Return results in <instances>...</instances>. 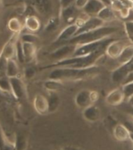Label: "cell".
Returning <instances> with one entry per match:
<instances>
[{
	"label": "cell",
	"mask_w": 133,
	"mask_h": 150,
	"mask_svg": "<svg viewBox=\"0 0 133 150\" xmlns=\"http://www.w3.org/2000/svg\"><path fill=\"white\" fill-rule=\"evenodd\" d=\"M91 91L92 90L89 89H82L78 91L75 97V105L82 110L89 107V105H94L93 101L92 99Z\"/></svg>",
	"instance_id": "obj_10"
},
{
	"label": "cell",
	"mask_w": 133,
	"mask_h": 150,
	"mask_svg": "<svg viewBox=\"0 0 133 150\" xmlns=\"http://www.w3.org/2000/svg\"><path fill=\"white\" fill-rule=\"evenodd\" d=\"M122 5L126 8L133 9V0H120Z\"/></svg>",
	"instance_id": "obj_38"
},
{
	"label": "cell",
	"mask_w": 133,
	"mask_h": 150,
	"mask_svg": "<svg viewBox=\"0 0 133 150\" xmlns=\"http://www.w3.org/2000/svg\"><path fill=\"white\" fill-rule=\"evenodd\" d=\"M19 63H25V59H24V56H23V46H22V42L19 39L16 45V56H15Z\"/></svg>",
	"instance_id": "obj_32"
},
{
	"label": "cell",
	"mask_w": 133,
	"mask_h": 150,
	"mask_svg": "<svg viewBox=\"0 0 133 150\" xmlns=\"http://www.w3.org/2000/svg\"><path fill=\"white\" fill-rule=\"evenodd\" d=\"M89 0H75V6L78 9H83Z\"/></svg>",
	"instance_id": "obj_37"
},
{
	"label": "cell",
	"mask_w": 133,
	"mask_h": 150,
	"mask_svg": "<svg viewBox=\"0 0 133 150\" xmlns=\"http://www.w3.org/2000/svg\"><path fill=\"white\" fill-rule=\"evenodd\" d=\"M38 39V37L37 35H35V34L32 32H28L23 33V34H21L20 35V40L22 42H28V43H34L35 44V42Z\"/></svg>",
	"instance_id": "obj_31"
},
{
	"label": "cell",
	"mask_w": 133,
	"mask_h": 150,
	"mask_svg": "<svg viewBox=\"0 0 133 150\" xmlns=\"http://www.w3.org/2000/svg\"><path fill=\"white\" fill-rule=\"evenodd\" d=\"M10 81L9 77L4 74H0V94H7L10 92Z\"/></svg>",
	"instance_id": "obj_29"
},
{
	"label": "cell",
	"mask_w": 133,
	"mask_h": 150,
	"mask_svg": "<svg viewBox=\"0 0 133 150\" xmlns=\"http://www.w3.org/2000/svg\"><path fill=\"white\" fill-rule=\"evenodd\" d=\"M116 12L111 8V6H106L101 9V11L97 15L99 18H100L102 21H103L105 23L107 22H111L116 20Z\"/></svg>",
	"instance_id": "obj_23"
},
{
	"label": "cell",
	"mask_w": 133,
	"mask_h": 150,
	"mask_svg": "<svg viewBox=\"0 0 133 150\" xmlns=\"http://www.w3.org/2000/svg\"><path fill=\"white\" fill-rule=\"evenodd\" d=\"M122 91L124 92L125 99H128L132 96H133V82H129L126 84H122Z\"/></svg>",
	"instance_id": "obj_34"
},
{
	"label": "cell",
	"mask_w": 133,
	"mask_h": 150,
	"mask_svg": "<svg viewBox=\"0 0 133 150\" xmlns=\"http://www.w3.org/2000/svg\"><path fill=\"white\" fill-rule=\"evenodd\" d=\"M75 0H60V9H65L67 7L70 6L75 4Z\"/></svg>",
	"instance_id": "obj_36"
},
{
	"label": "cell",
	"mask_w": 133,
	"mask_h": 150,
	"mask_svg": "<svg viewBox=\"0 0 133 150\" xmlns=\"http://www.w3.org/2000/svg\"><path fill=\"white\" fill-rule=\"evenodd\" d=\"M5 74L8 77H18L21 74L20 73V67L17 62L14 59H8L6 63L5 68Z\"/></svg>",
	"instance_id": "obj_21"
},
{
	"label": "cell",
	"mask_w": 133,
	"mask_h": 150,
	"mask_svg": "<svg viewBox=\"0 0 133 150\" xmlns=\"http://www.w3.org/2000/svg\"><path fill=\"white\" fill-rule=\"evenodd\" d=\"M117 30H118V28H117V27L104 25L103 27H100V28H96L95 30L76 35L75 37H73L72 38H70L66 43L77 45L85 44V43L95 42V41H98V40L103 39L106 38L113 36V35L117 33ZM66 43H64V44H66Z\"/></svg>",
	"instance_id": "obj_3"
},
{
	"label": "cell",
	"mask_w": 133,
	"mask_h": 150,
	"mask_svg": "<svg viewBox=\"0 0 133 150\" xmlns=\"http://www.w3.org/2000/svg\"><path fill=\"white\" fill-rule=\"evenodd\" d=\"M128 102H129V104L131 105V107H133V96H132L130 98H129L128 99Z\"/></svg>",
	"instance_id": "obj_41"
},
{
	"label": "cell",
	"mask_w": 133,
	"mask_h": 150,
	"mask_svg": "<svg viewBox=\"0 0 133 150\" xmlns=\"http://www.w3.org/2000/svg\"><path fill=\"white\" fill-rule=\"evenodd\" d=\"M59 24H60V19L56 17V16L50 17L49 19V21H47L46 26H45V31L52 32V31H53V30H56L58 28Z\"/></svg>",
	"instance_id": "obj_30"
},
{
	"label": "cell",
	"mask_w": 133,
	"mask_h": 150,
	"mask_svg": "<svg viewBox=\"0 0 133 150\" xmlns=\"http://www.w3.org/2000/svg\"><path fill=\"white\" fill-rule=\"evenodd\" d=\"M105 54V49H101L99 51L82 56H70L68 58L61 60L56 61L52 64L41 67V70L53 69L56 67H72V68H86L96 65V62L101 59Z\"/></svg>",
	"instance_id": "obj_1"
},
{
	"label": "cell",
	"mask_w": 133,
	"mask_h": 150,
	"mask_svg": "<svg viewBox=\"0 0 133 150\" xmlns=\"http://www.w3.org/2000/svg\"><path fill=\"white\" fill-rule=\"evenodd\" d=\"M79 27L75 23L68 24L64 29L61 30L60 33L56 37V38L54 41L55 44H63L69 41L70 38L75 37Z\"/></svg>",
	"instance_id": "obj_11"
},
{
	"label": "cell",
	"mask_w": 133,
	"mask_h": 150,
	"mask_svg": "<svg viewBox=\"0 0 133 150\" xmlns=\"http://www.w3.org/2000/svg\"><path fill=\"white\" fill-rule=\"evenodd\" d=\"M133 57V44H129L127 45L122 51V54L117 59V62L120 65H122L123 63H125L129 62L130 59Z\"/></svg>",
	"instance_id": "obj_25"
},
{
	"label": "cell",
	"mask_w": 133,
	"mask_h": 150,
	"mask_svg": "<svg viewBox=\"0 0 133 150\" xmlns=\"http://www.w3.org/2000/svg\"><path fill=\"white\" fill-rule=\"evenodd\" d=\"M127 45H126V42L124 40H114L106 48V56L110 59H117Z\"/></svg>",
	"instance_id": "obj_8"
},
{
	"label": "cell",
	"mask_w": 133,
	"mask_h": 150,
	"mask_svg": "<svg viewBox=\"0 0 133 150\" xmlns=\"http://www.w3.org/2000/svg\"><path fill=\"white\" fill-rule=\"evenodd\" d=\"M132 82H133V81H132Z\"/></svg>",
	"instance_id": "obj_45"
},
{
	"label": "cell",
	"mask_w": 133,
	"mask_h": 150,
	"mask_svg": "<svg viewBox=\"0 0 133 150\" xmlns=\"http://www.w3.org/2000/svg\"><path fill=\"white\" fill-rule=\"evenodd\" d=\"M7 28L12 33H21L23 29V24L18 18L13 17L8 21Z\"/></svg>",
	"instance_id": "obj_27"
},
{
	"label": "cell",
	"mask_w": 133,
	"mask_h": 150,
	"mask_svg": "<svg viewBox=\"0 0 133 150\" xmlns=\"http://www.w3.org/2000/svg\"><path fill=\"white\" fill-rule=\"evenodd\" d=\"M129 114L131 115V117L133 118V107H132L131 110H129Z\"/></svg>",
	"instance_id": "obj_43"
},
{
	"label": "cell",
	"mask_w": 133,
	"mask_h": 150,
	"mask_svg": "<svg viewBox=\"0 0 133 150\" xmlns=\"http://www.w3.org/2000/svg\"><path fill=\"white\" fill-rule=\"evenodd\" d=\"M77 46L78 45L76 44L66 43L63 45H61L56 49H55L54 51L50 53V56L54 59H56V61L68 58L72 56Z\"/></svg>",
	"instance_id": "obj_9"
},
{
	"label": "cell",
	"mask_w": 133,
	"mask_h": 150,
	"mask_svg": "<svg viewBox=\"0 0 133 150\" xmlns=\"http://www.w3.org/2000/svg\"><path fill=\"white\" fill-rule=\"evenodd\" d=\"M105 100L108 105H112V106L121 105L125 100V97H124V92L122 91V88H117L110 91L106 96Z\"/></svg>",
	"instance_id": "obj_15"
},
{
	"label": "cell",
	"mask_w": 133,
	"mask_h": 150,
	"mask_svg": "<svg viewBox=\"0 0 133 150\" xmlns=\"http://www.w3.org/2000/svg\"><path fill=\"white\" fill-rule=\"evenodd\" d=\"M98 67L92 66L86 68L56 67L53 68L49 74V79L59 80H80L88 78L98 73Z\"/></svg>",
	"instance_id": "obj_2"
},
{
	"label": "cell",
	"mask_w": 133,
	"mask_h": 150,
	"mask_svg": "<svg viewBox=\"0 0 133 150\" xmlns=\"http://www.w3.org/2000/svg\"><path fill=\"white\" fill-rule=\"evenodd\" d=\"M48 103H49V113H53L58 110L60 105V98L57 91H49Z\"/></svg>",
	"instance_id": "obj_22"
},
{
	"label": "cell",
	"mask_w": 133,
	"mask_h": 150,
	"mask_svg": "<svg viewBox=\"0 0 133 150\" xmlns=\"http://www.w3.org/2000/svg\"><path fill=\"white\" fill-rule=\"evenodd\" d=\"M115 40L112 36L103 39L95 41V42H89L85 44L78 45L77 48L75 49V52L71 56H86L89 54L93 53L96 52L101 50V49H106L107 45L110 42ZM77 45V44H76Z\"/></svg>",
	"instance_id": "obj_4"
},
{
	"label": "cell",
	"mask_w": 133,
	"mask_h": 150,
	"mask_svg": "<svg viewBox=\"0 0 133 150\" xmlns=\"http://www.w3.org/2000/svg\"><path fill=\"white\" fill-rule=\"evenodd\" d=\"M2 0H0V9L2 8Z\"/></svg>",
	"instance_id": "obj_44"
},
{
	"label": "cell",
	"mask_w": 133,
	"mask_h": 150,
	"mask_svg": "<svg viewBox=\"0 0 133 150\" xmlns=\"http://www.w3.org/2000/svg\"><path fill=\"white\" fill-rule=\"evenodd\" d=\"M33 106L37 113L46 115L49 113V103L48 98L42 94H36L33 99Z\"/></svg>",
	"instance_id": "obj_14"
},
{
	"label": "cell",
	"mask_w": 133,
	"mask_h": 150,
	"mask_svg": "<svg viewBox=\"0 0 133 150\" xmlns=\"http://www.w3.org/2000/svg\"><path fill=\"white\" fill-rule=\"evenodd\" d=\"M106 6L100 0H89L83 9L84 13L90 16H97L103 7Z\"/></svg>",
	"instance_id": "obj_17"
},
{
	"label": "cell",
	"mask_w": 133,
	"mask_h": 150,
	"mask_svg": "<svg viewBox=\"0 0 133 150\" xmlns=\"http://www.w3.org/2000/svg\"><path fill=\"white\" fill-rule=\"evenodd\" d=\"M124 21H133V9H130L129 15L126 17V19L124 20Z\"/></svg>",
	"instance_id": "obj_39"
},
{
	"label": "cell",
	"mask_w": 133,
	"mask_h": 150,
	"mask_svg": "<svg viewBox=\"0 0 133 150\" xmlns=\"http://www.w3.org/2000/svg\"><path fill=\"white\" fill-rule=\"evenodd\" d=\"M14 144L15 150H26L28 146V141L23 134H17L14 139Z\"/></svg>",
	"instance_id": "obj_28"
},
{
	"label": "cell",
	"mask_w": 133,
	"mask_h": 150,
	"mask_svg": "<svg viewBox=\"0 0 133 150\" xmlns=\"http://www.w3.org/2000/svg\"><path fill=\"white\" fill-rule=\"evenodd\" d=\"M77 9H78L76 8L75 4L70 6L67 7L65 9H61L60 18L69 24L73 23L72 21H75V16Z\"/></svg>",
	"instance_id": "obj_24"
},
{
	"label": "cell",
	"mask_w": 133,
	"mask_h": 150,
	"mask_svg": "<svg viewBox=\"0 0 133 150\" xmlns=\"http://www.w3.org/2000/svg\"><path fill=\"white\" fill-rule=\"evenodd\" d=\"M104 25H105V22L102 21L100 18H99L97 16H90L88 19V21L82 27H80L78 28L75 36L80 35V34L88 32V31H90V30H95L96 28H100V27H103Z\"/></svg>",
	"instance_id": "obj_13"
},
{
	"label": "cell",
	"mask_w": 133,
	"mask_h": 150,
	"mask_svg": "<svg viewBox=\"0 0 133 150\" xmlns=\"http://www.w3.org/2000/svg\"><path fill=\"white\" fill-rule=\"evenodd\" d=\"M20 35L21 33H13L0 52V59L5 61L14 59L16 56V45L20 39Z\"/></svg>",
	"instance_id": "obj_6"
},
{
	"label": "cell",
	"mask_w": 133,
	"mask_h": 150,
	"mask_svg": "<svg viewBox=\"0 0 133 150\" xmlns=\"http://www.w3.org/2000/svg\"><path fill=\"white\" fill-rule=\"evenodd\" d=\"M129 139L133 143V131H129Z\"/></svg>",
	"instance_id": "obj_42"
},
{
	"label": "cell",
	"mask_w": 133,
	"mask_h": 150,
	"mask_svg": "<svg viewBox=\"0 0 133 150\" xmlns=\"http://www.w3.org/2000/svg\"><path fill=\"white\" fill-rule=\"evenodd\" d=\"M82 116L85 120L91 123L98 121L101 117V110L95 105H89L82 111Z\"/></svg>",
	"instance_id": "obj_16"
},
{
	"label": "cell",
	"mask_w": 133,
	"mask_h": 150,
	"mask_svg": "<svg viewBox=\"0 0 133 150\" xmlns=\"http://www.w3.org/2000/svg\"><path fill=\"white\" fill-rule=\"evenodd\" d=\"M23 46V56L26 63H31L36 57L37 54V48L34 43H28V42H22Z\"/></svg>",
	"instance_id": "obj_19"
},
{
	"label": "cell",
	"mask_w": 133,
	"mask_h": 150,
	"mask_svg": "<svg viewBox=\"0 0 133 150\" xmlns=\"http://www.w3.org/2000/svg\"><path fill=\"white\" fill-rule=\"evenodd\" d=\"M124 28L127 37L133 44V21H124Z\"/></svg>",
	"instance_id": "obj_33"
},
{
	"label": "cell",
	"mask_w": 133,
	"mask_h": 150,
	"mask_svg": "<svg viewBox=\"0 0 133 150\" xmlns=\"http://www.w3.org/2000/svg\"><path fill=\"white\" fill-rule=\"evenodd\" d=\"M36 74V70L32 67H27L23 70V77L27 80L32 79Z\"/></svg>",
	"instance_id": "obj_35"
},
{
	"label": "cell",
	"mask_w": 133,
	"mask_h": 150,
	"mask_svg": "<svg viewBox=\"0 0 133 150\" xmlns=\"http://www.w3.org/2000/svg\"><path fill=\"white\" fill-rule=\"evenodd\" d=\"M43 86L48 91H57L63 86V84L62 81L48 79L46 81H44Z\"/></svg>",
	"instance_id": "obj_26"
},
{
	"label": "cell",
	"mask_w": 133,
	"mask_h": 150,
	"mask_svg": "<svg viewBox=\"0 0 133 150\" xmlns=\"http://www.w3.org/2000/svg\"><path fill=\"white\" fill-rule=\"evenodd\" d=\"M133 72V57L125 63L119 65L112 71L111 81L115 84H123L128 75Z\"/></svg>",
	"instance_id": "obj_5"
},
{
	"label": "cell",
	"mask_w": 133,
	"mask_h": 150,
	"mask_svg": "<svg viewBox=\"0 0 133 150\" xmlns=\"http://www.w3.org/2000/svg\"><path fill=\"white\" fill-rule=\"evenodd\" d=\"M100 1L103 2V4L105 5V6H111V4H112L113 2H115V0H100Z\"/></svg>",
	"instance_id": "obj_40"
},
{
	"label": "cell",
	"mask_w": 133,
	"mask_h": 150,
	"mask_svg": "<svg viewBox=\"0 0 133 150\" xmlns=\"http://www.w3.org/2000/svg\"><path fill=\"white\" fill-rule=\"evenodd\" d=\"M129 131L124 124H117L113 128V134L116 140L125 142L129 140Z\"/></svg>",
	"instance_id": "obj_18"
},
{
	"label": "cell",
	"mask_w": 133,
	"mask_h": 150,
	"mask_svg": "<svg viewBox=\"0 0 133 150\" xmlns=\"http://www.w3.org/2000/svg\"><path fill=\"white\" fill-rule=\"evenodd\" d=\"M10 81V93L16 99H22L25 98L28 96L27 92V88L26 84L21 77H10L9 78Z\"/></svg>",
	"instance_id": "obj_7"
},
{
	"label": "cell",
	"mask_w": 133,
	"mask_h": 150,
	"mask_svg": "<svg viewBox=\"0 0 133 150\" xmlns=\"http://www.w3.org/2000/svg\"><path fill=\"white\" fill-rule=\"evenodd\" d=\"M30 5L42 16H48L53 12L52 0H30Z\"/></svg>",
	"instance_id": "obj_12"
},
{
	"label": "cell",
	"mask_w": 133,
	"mask_h": 150,
	"mask_svg": "<svg viewBox=\"0 0 133 150\" xmlns=\"http://www.w3.org/2000/svg\"><path fill=\"white\" fill-rule=\"evenodd\" d=\"M24 28L30 32L35 33L39 30L41 28V22L37 16H28L25 17L24 20Z\"/></svg>",
	"instance_id": "obj_20"
}]
</instances>
